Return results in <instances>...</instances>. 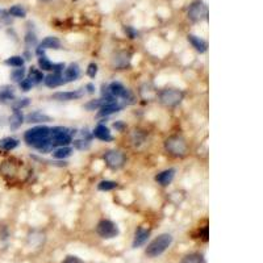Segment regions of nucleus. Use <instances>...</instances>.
<instances>
[{
  "instance_id": "obj_1",
  "label": "nucleus",
  "mask_w": 263,
  "mask_h": 263,
  "mask_svg": "<svg viewBox=\"0 0 263 263\" xmlns=\"http://www.w3.org/2000/svg\"><path fill=\"white\" fill-rule=\"evenodd\" d=\"M24 139L29 146L40 149L42 151H48L52 149L50 143V128L48 127H36L25 132Z\"/></svg>"
},
{
  "instance_id": "obj_2",
  "label": "nucleus",
  "mask_w": 263,
  "mask_h": 263,
  "mask_svg": "<svg viewBox=\"0 0 263 263\" xmlns=\"http://www.w3.org/2000/svg\"><path fill=\"white\" fill-rule=\"evenodd\" d=\"M171 244H173V236L169 233H163L161 236H158L155 240H153L150 244L147 245L145 253H146V256L149 258H155V257H159L161 254H163L170 248Z\"/></svg>"
},
{
  "instance_id": "obj_3",
  "label": "nucleus",
  "mask_w": 263,
  "mask_h": 263,
  "mask_svg": "<svg viewBox=\"0 0 263 263\" xmlns=\"http://www.w3.org/2000/svg\"><path fill=\"white\" fill-rule=\"evenodd\" d=\"M165 149L174 157H183L188 150L186 139L181 135H171L165 141Z\"/></svg>"
},
{
  "instance_id": "obj_4",
  "label": "nucleus",
  "mask_w": 263,
  "mask_h": 263,
  "mask_svg": "<svg viewBox=\"0 0 263 263\" xmlns=\"http://www.w3.org/2000/svg\"><path fill=\"white\" fill-rule=\"evenodd\" d=\"M72 133L67 128H62V127H56V128L50 129V143L52 147L56 146H66L71 142Z\"/></svg>"
},
{
  "instance_id": "obj_5",
  "label": "nucleus",
  "mask_w": 263,
  "mask_h": 263,
  "mask_svg": "<svg viewBox=\"0 0 263 263\" xmlns=\"http://www.w3.org/2000/svg\"><path fill=\"white\" fill-rule=\"evenodd\" d=\"M184 99V94L177 88H167L159 92V102L166 107H177Z\"/></svg>"
},
{
  "instance_id": "obj_6",
  "label": "nucleus",
  "mask_w": 263,
  "mask_h": 263,
  "mask_svg": "<svg viewBox=\"0 0 263 263\" xmlns=\"http://www.w3.org/2000/svg\"><path fill=\"white\" fill-rule=\"evenodd\" d=\"M188 19L194 21V23H199L201 20L207 19L208 16V7L201 1V0H196L188 8Z\"/></svg>"
},
{
  "instance_id": "obj_7",
  "label": "nucleus",
  "mask_w": 263,
  "mask_h": 263,
  "mask_svg": "<svg viewBox=\"0 0 263 263\" xmlns=\"http://www.w3.org/2000/svg\"><path fill=\"white\" fill-rule=\"evenodd\" d=\"M96 233L104 240H111L119 236V228L111 220H102L96 226Z\"/></svg>"
},
{
  "instance_id": "obj_8",
  "label": "nucleus",
  "mask_w": 263,
  "mask_h": 263,
  "mask_svg": "<svg viewBox=\"0 0 263 263\" xmlns=\"http://www.w3.org/2000/svg\"><path fill=\"white\" fill-rule=\"evenodd\" d=\"M104 161L113 170L121 169L125 163V155L120 150H109L104 154Z\"/></svg>"
},
{
  "instance_id": "obj_9",
  "label": "nucleus",
  "mask_w": 263,
  "mask_h": 263,
  "mask_svg": "<svg viewBox=\"0 0 263 263\" xmlns=\"http://www.w3.org/2000/svg\"><path fill=\"white\" fill-rule=\"evenodd\" d=\"M132 61L131 53L128 52H119L116 53L112 58V66L117 70H125L127 67H129Z\"/></svg>"
},
{
  "instance_id": "obj_10",
  "label": "nucleus",
  "mask_w": 263,
  "mask_h": 263,
  "mask_svg": "<svg viewBox=\"0 0 263 263\" xmlns=\"http://www.w3.org/2000/svg\"><path fill=\"white\" fill-rule=\"evenodd\" d=\"M84 90H76V91H66V92H56L53 94L52 98L58 102H68V100H75V99L83 98Z\"/></svg>"
},
{
  "instance_id": "obj_11",
  "label": "nucleus",
  "mask_w": 263,
  "mask_h": 263,
  "mask_svg": "<svg viewBox=\"0 0 263 263\" xmlns=\"http://www.w3.org/2000/svg\"><path fill=\"white\" fill-rule=\"evenodd\" d=\"M48 49H61V41L57 37H46L44 41L38 45L37 54L40 57H44V53Z\"/></svg>"
},
{
  "instance_id": "obj_12",
  "label": "nucleus",
  "mask_w": 263,
  "mask_h": 263,
  "mask_svg": "<svg viewBox=\"0 0 263 263\" xmlns=\"http://www.w3.org/2000/svg\"><path fill=\"white\" fill-rule=\"evenodd\" d=\"M38 66L42 68L44 71H53V72H62L64 71L65 66L62 64H53L52 61H49L45 56L40 57L38 60Z\"/></svg>"
},
{
  "instance_id": "obj_13",
  "label": "nucleus",
  "mask_w": 263,
  "mask_h": 263,
  "mask_svg": "<svg viewBox=\"0 0 263 263\" xmlns=\"http://www.w3.org/2000/svg\"><path fill=\"white\" fill-rule=\"evenodd\" d=\"M108 91L109 94L112 95L113 98H121V99H129V91L125 88L121 83H117V82H113L109 84L108 87Z\"/></svg>"
},
{
  "instance_id": "obj_14",
  "label": "nucleus",
  "mask_w": 263,
  "mask_h": 263,
  "mask_svg": "<svg viewBox=\"0 0 263 263\" xmlns=\"http://www.w3.org/2000/svg\"><path fill=\"white\" fill-rule=\"evenodd\" d=\"M149 236H150V230L145 229L142 226H139L138 229L135 230L134 240H133V248H139V246L145 245V242L147 241Z\"/></svg>"
},
{
  "instance_id": "obj_15",
  "label": "nucleus",
  "mask_w": 263,
  "mask_h": 263,
  "mask_svg": "<svg viewBox=\"0 0 263 263\" xmlns=\"http://www.w3.org/2000/svg\"><path fill=\"white\" fill-rule=\"evenodd\" d=\"M44 83L50 88H56V87L62 86L64 83H66V80H65L62 72H53L46 78H44Z\"/></svg>"
},
{
  "instance_id": "obj_16",
  "label": "nucleus",
  "mask_w": 263,
  "mask_h": 263,
  "mask_svg": "<svg viewBox=\"0 0 263 263\" xmlns=\"http://www.w3.org/2000/svg\"><path fill=\"white\" fill-rule=\"evenodd\" d=\"M123 108L120 104L117 102H111V103H104V104L100 107V111H99L98 116L104 117V116H109V115H112V113L119 112L120 109Z\"/></svg>"
},
{
  "instance_id": "obj_17",
  "label": "nucleus",
  "mask_w": 263,
  "mask_h": 263,
  "mask_svg": "<svg viewBox=\"0 0 263 263\" xmlns=\"http://www.w3.org/2000/svg\"><path fill=\"white\" fill-rule=\"evenodd\" d=\"M174 177H175V170L169 169L158 174L157 177H155V181L161 184V186L166 187V186H169V184L173 182Z\"/></svg>"
},
{
  "instance_id": "obj_18",
  "label": "nucleus",
  "mask_w": 263,
  "mask_h": 263,
  "mask_svg": "<svg viewBox=\"0 0 263 263\" xmlns=\"http://www.w3.org/2000/svg\"><path fill=\"white\" fill-rule=\"evenodd\" d=\"M15 100V88L12 86L0 87V103H9Z\"/></svg>"
},
{
  "instance_id": "obj_19",
  "label": "nucleus",
  "mask_w": 263,
  "mask_h": 263,
  "mask_svg": "<svg viewBox=\"0 0 263 263\" xmlns=\"http://www.w3.org/2000/svg\"><path fill=\"white\" fill-rule=\"evenodd\" d=\"M52 121V117L45 115V113L42 112H32L29 113L28 116H26V123H34V124H37V123H49Z\"/></svg>"
},
{
  "instance_id": "obj_20",
  "label": "nucleus",
  "mask_w": 263,
  "mask_h": 263,
  "mask_svg": "<svg viewBox=\"0 0 263 263\" xmlns=\"http://www.w3.org/2000/svg\"><path fill=\"white\" fill-rule=\"evenodd\" d=\"M80 75V68L76 64H71L68 66L66 70H65V80L66 82H72V80H76Z\"/></svg>"
},
{
  "instance_id": "obj_21",
  "label": "nucleus",
  "mask_w": 263,
  "mask_h": 263,
  "mask_svg": "<svg viewBox=\"0 0 263 263\" xmlns=\"http://www.w3.org/2000/svg\"><path fill=\"white\" fill-rule=\"evenodd\" d=\"M188 41L191 42V45L195 48L199 53H205L207 52V42L201 40L197 36H194V34H188Z\"/></svg>"
},
{
  "instance_id": "obj_22",
  "label": "nucleus",
  "mask_w": 263,
  "mask_h": 263,
  "mask_svg": "<svg viewBox=\"0 0 263 263\" xmlns=\"http://www.w3.org/2000/svg\"><path fill=\"white\" fill-rule=\"evenodd\" d=\"M94 135L100 141H111L112 139V135H111V132L109 129L105 127V125H98L94 131Z\"/></svg>"
},
{
  "instance_id": "obj_23",
  "label": "nucleus",
  "mask_w": 263,
  "mask_h": 263,
  "mask_svg": "<svg viewBox=\"0 0 263 263\" xmlns=\"http://www.w3.org/2000/svg\"><path fill=\"white\" fill-rule=\"evenodd\" d=\"M24 121L23 113L20 112L19 109H13V113H12V116L9 117V127H11L12 131H16V129H19L21 127Z\"/></svg>"
},
{
  "instance_id": "obj_24",
  "label": "nucleus",
  "mask_w": 263,
  "mask_h": 263,
  "mask_svg": "<svg viewBox=\"0 0 263 263\" xmlns=\"http://www.w3.org/2000/svg\"><path fill=\"white\" fill-rule=\"evenodd\" d=\"M28 79L32 84H40V83L44 80V74H42L41 70H38L36 67H30L29 72H28Z\"/></svg>"
},
{
  "instance_id": "obj_25",
  "label": "nucleus",
  "mask_w": 263,
  "mask_h": 263,
  "mask_svg": "<svg viewBox=\"0 0 263 263\" xmlns=\"http://www.w3.org/2000/svg\"><path fill=\"white\" fill-rule=\"evenodd\" d=\"M17 146H19V141L16 138L5 137V138L0 139V149H3V150H13Z\"/></svg>"
},
{
  "instance_id": "obj_26",
  "label": "nucleus",
  "mask_w": 263,
  "mask_h": 263,
  "mask_svg": "<svg viewBox=\"0 0 263 263\" xmlns=\"http://www.w3.org/2000/svg\"><path fill=\"white\" fill-rule=\"evenodd\" d=\"M181 263H205V260L199 253H192V254L184 257Z\"/></svg>"
},
{
  "instance_id": "obj_27",
  "label": "nucleus",
  "mask_w": 263,
  "mask_h": 263,
  "mask_svg": "<svg viewBox=\"0 0 263 263\" xmlns=\"http://www.w3.org/2000/svg\"><path fill=\"white\" fill-rule=\"evenodd\" d=\"M71 153H72V150L70 149V147L61 146V147H58L57 150L53 151V157L57 158V159H64V158L70 157Z\"/></svg>"
},
{
  "instance_id": "obj_28",
  "label": "nucleus",
  "mask_w": 263,
  "mask_h": 263,
  "mask_svg": "<svg viewBox=\"0 0 263 263\" xmlns=\"http://www.w3.org/2000/svg\"><path fill=\"white\" fill-rule=\"evenodd\" d=\"M4 64L7 65V66H12V67H23L24 60L23 57L13 56L9 57V58H7V60L4 61Z\"/></svg>"
},
{
  "instance_id": "obj_29",
  "label": "nucleus",
  "mask_w": 263,
  "mask_h": 263,
  "mask_svg": "<svg viewBox=\"0 0 263 263\" xmlns=\"http://www.w3.org/2000/svg\"><path fill=\"white\" fill-rule=\"evenodd\" d=\"M25 78V68L24 67H16L15 70H12L11 79L15 82H21Z\"/></svg>"
},
{
  "instance_id": "obj_30",
  "label": "nucleus",
  "mask_w": 263,
  "mask_h": 263,
  "mask_svg": "<svg viewBox=\"0 0 263 263\" xmlns=\"http://www.w3.org/2000/svg\"><path fill=\"white\" fill-rule=\"evenodd\" d=\"M117 187V183L113 181H102L98 184V190L100 191H112Z\"/></svg>"
},
{
  "instance_id": "obj_31",
  "label": "nucleus",
  "mask_w": 263,
  "mask_h": 263,
  "mask_svg": "<svg viewBox=\"0 0 263 263\" xmlns=\"http://www.w3.org/2000/svg\"><path fill=\"white\" fill-rule=\"evenodd\" d=\"M9 15H12L13 17H25L26 12L21 5H13V7L9 9Z\"/></svg>"
},
{
  "instance_id": "obj_32",
  "label": "nucleus",
  "mask_w": 263,
  "mask_h": 263,
  "mask_svg": "<svg viewBox=\"0 0 263 263\" xmlns=\"http://www.w3.org/2000/svg\"><path fill=\"white\" fill-rule=\"evenodd\" d=\"M103 102H104L103 99H99V100H92V102L87 103V104L84 105V108L88 109V111H95V109H99L103 104H104Z\"/></svg>"
},
{
  "instance_id": "obj_33",
  "label": "nucleus",
  "mask_w": 263,
  "mask_h": 263,
  "mask_svg": "<svg viewBox=\"0 0 263 263\" xmlns=\"http://www.w3.org/2000/svg\"><path fill=\"white\" fill-rule=\"evenodd\" d=\"M132 141H133L134 145H141V143L145 141V134L141 133L139 131H135L134 133H133V135H132Z\"/></svg>"
},
{
  "instance_id": "obj_34",
  "label": "nucleus",
  "mask_w": 263,
  "mask_h": 263,
  "mask_svg": "<svg viewBox=\"0 0 263 263\" xmlns=\"http://www.w3.org/2000/svg\"><path fill=\"white\" fill-rule=\"evenodd\" d=\"M74 146L79 150H84V149H88L90 147V141L88 139H75L74 141Z\"/></svg>"
},
{
  "instance_id": "obj_35",
  "label": "nucleus",
  "mask_w": 263,
  "mask_h": 263,
  "mask_svg": "<svg viewBox=\"0 0 263 263\" xmlns=\"http://www.w3.org/2000/svg\"><path fill=\"white\" fill-rule=\"evenodd\" d=\"M13 109H21L24 107H28L29 105V99H20V100H13Z\"/></svg>"
},
{
  "instance_id": "obj_36",
  "label": "nucleus",
  "mask_w": 263,
  "mask_h": 263,
  "mask_svg": "<svg viewBox=\"0 0 263 263\" xmlns=\"http://www.w3.org/2000/svg\"><path fill=\"white\" fill-rule=\"evenodd\" d=\"M98 74V65L96 64H90L88 67H87V75L91 76V78H95Z\"/></svg>"
},
{
  "instance_id": "obj_37",
  "label": "nucleus",
  "mask_w": 263,
  "mask_h": 263,
  "mask_svg": "<svg viewBox=\"0 0 263 263\" xmlns=\"http://www.w3.org/2000/svg\"><path fill=\"white\" fill-rule=\"evenodd\" d=\"M25 42H26V45H28V46L36 45V42H37V38H36V34H34V33H30V32H29V33L26 34Z\"/></svg>"
},
{
  "instance_id": "obj_38",
  "label": "nucleus",
  "mask_w": 263,
  "mask_h": 263,
  "mask_svg": "<svg viewBox=\"0 0 263 263\" xmlns=\"http://www.w3.org/2000/svg\"><path fill=\"white\" fill-rule=\"evenodd\" d=\"M32 86H33V84H32V83L29 82V79H28V78H24L23 80L20 82V88H21L23 91L32 90Z\"/></svg>"
},
{
  "instance_id": "obj_39",
  "label": "nucleus",
  "mask_w": 263,
  "mask_h": 263,
  "mask_svg": "<svg viewBox=\"0 0 263 263\" xmlns=\"http://www.w3.org/2000/svg\"><path fill=\"white\" fill-rule=\"evenodd\" d=\"M62 263H84V262L75 256H67Z\"/></svg>"
},
{
  "instance_id": "obj_40",
  "label": "nucleus",
  "mask_w": 263,
  "mask_h": 263,
  "mask_svg": "<svg viewBox=\"0 0 263 263\" xmlns=\"http://www.w3.org/2000/svg\"><path fill=\"white\" fill-rule=\"evenodd\" d=\"M125 33L128 34L129 38H135L138 36V32L135 29H133L132 26H125Z\"/></svg>"
},
{
  "instance_id": "obj_41",
  "label": "nucleus",
  "mask_w": 263,
  "mask_h": 263,
  "mask_svg": "<svg viewBox=\"0 0 263 263\" xmlns=\"http://www.w3.org/2000/svg\"><path fill=\"white\" fill-rule=\"evenodd\" d=\"M200 237H201L204 241H208V228L207 226H205L203 230H200Z\"/></svg>"
},
{
  "instance_id": "obj_42",
  "label": "nucleus",
  "mask_w": 263,
  "mask_h": 263,
  "mask_svg": "<svg viewBox=\"0 0 263 263\" xmlns=\"http://www.w3.org/2000/svg\"><path fill=\"white\" fill-rule=\"evenodd\" d=\"M86 88L88 90V92H90V94H92V92H94V90H95L94 84H87Z\"/></svg>"
},
{
  "instance_id": "obj_43",
  "label": "nucleus",
  "mask_w": 263,
  "mask_h": 263,
  "mask_svg": "<svg viewBox=\"0 0 263 263\" xmlns=\"http://www.w3.org/2000/svg\"><path fill=\"white\" fill-rule=\"evenodd\" d=\"M113 127H115L116 129H123L124 128V124H121V123H115V124H113Z\"/></svg>"
},
{
  "instance_id": "obj_44",
  "label": "nucleus",
  "mask_w": 263,
  "mask_h": 263,
  "mask_svg": "<svg viewBox=\"0 0 263 263\" xmlns=\"http://www.w3.org/2000/svg\"><path fill=\"white\" fill-rule=\"evenodd\" d=\"M41 1H44V3H49V1H52V0H41Z\"/></svg>"
}]
</instances>
